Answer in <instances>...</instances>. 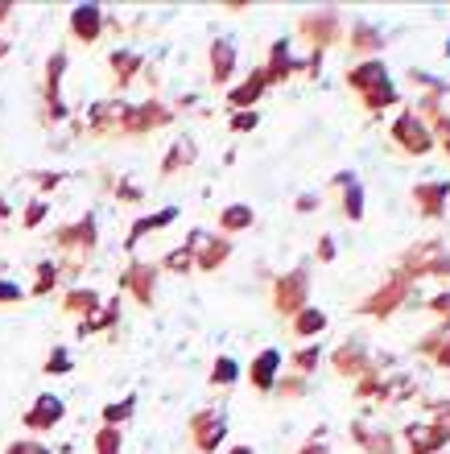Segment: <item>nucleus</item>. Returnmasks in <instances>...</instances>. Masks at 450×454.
<instances>
[{"label": "nucleus", "mask_w": 450, "mask_h": 454, "mask_svg": "<svg viewBox=\"0 0 450 454\" xmlns=\"http://www.w3.org/2000/svg\"><path fill=\"white\" fill-rule=\"evenodd\" d=\"M62 71H67V54H54V59H50V71H46L50 120H62V116H67V108H62V99H59V79H62Z\"/></svg>", "instance_id": "nucleus-9"}, {"label": "nucleus", "mask_w": 450, "mask_h": 454, "mask_svg": "<svg viewBox=\"0 0 450 454\" xmlns=\"http://www.w3.org/2000/svg\"><path fill=\"white\" fill-rule=\"evenodd\" d=\"M12 211H9V203H4V199H0V219H9Z\"/></svg>", "instance_id": "nucleus-39"}, {"label": "nucleus", "mask_w": 450, "mask_h": 454, "mask_svg": "<svg viewBox=\"0 0 450 454\" xmlns=\"http://www.w3.org/2000/svg\"><path fill=\"white\" fill-rule=\"evenodd\" d=\"M392 137H397L401 145H409V153H426L430 145H434L430 141V129L422 124V120H414V116L397 120V124H392Z\"/></svg>", "instance_id": "nucleus-5"}, {"label": "nucleus", "mask_w": 450, "mask_h": 454, "mask_svg": "<svg viewBox=\"0 0 450 454\" xmlns=\"http://www.w3.org/2000/svg\"><path fill=\"white\" fill-rule=\"evenodd\" d=\"M240 376V364L236 359H227V356H219L215 359V368H211V384H219V388H227V384Z\"/></svg>", "instance_id": "nucleus-21"}, {"label": "nucleus", "mask_w": 450, "mask_h": 454, "mask_svg": "<svg viewBox=\"0 0 450 454\" xmlns=\"http://www.w3.org/2000/svg\"><path fill=\"white\" fill-rule=\"evenodd\" d=\"M227 434V421L215 413V409H207V413H199V418L190 421V442H194V454H215L219 450V442H224Z\"/></svg>", "instance_id": "nucleus-1"}, {"label": "nucleus", "mask_w": 450, "mask_h": 454, "mask_svg": "<svg viewBox=\"0 0 450 454\" xmlns=\"http://www.w3.org/2000/svg\"><path fill=\"white\" fill-rule=\"evenodd\" d=\"M12 12V4H0V21H4V17H9Z\"/></svg>", "instance_id": "nucleus-40"}, {"label": "nucleus", "mask_w": 450, "mask_h": 454, "mask_svg": "<svg viewBox=\"0 0 450 454\" xmlns=\"http://www.w3.org/2000/svg\"><path fill=\"white\" fill-rule=\"evenodd\" d=\"M314 359H319L314 347H310V351H297V368H314Z\"/></svg>", "instance_id": "nucleus-35"}, {"label": "nucleus", "mask_w": 450, "mask_h": 454, "mask_svg": "<svg viewBox=\"0 0 450 454\" xmlns=\"http://www.w3.org/2000/svg\"><path fill=\"white\" fill-rule=\"evenodd\" d=\"M322 326H327V318H322L319 310H297V318H294V331H297V335H319Z\"/></svg>", "instance_id": "nucleus-23"}, {"label": "nucleus", "mask_w": 450, "mask_h": 454, "mask_svg": "<svg viewBox=\"0 0 450 454\" xmlns=\"http://www.w3.org/2000/svg\"><path fill=\"white\" fill-rule=\"evenodd\" d=\"M261 91H264V71H257V74L249 79V83L232 91V104H236V108H240V104H252V99L261 96Z\"/></svg>", "instance_id": "nucleus-22"}, {"label": "nucleus", "mask_w": 450, "mask_h": 454, "mask_svg": "<svg viewBox=\"0 0 450 454\" xmlns=\"http://www.w3.org/2000/svg\"><path fill=\"white\" fill-rule=\"evenodd\" d=\"M95 454H120V430L116 426H104L95 434Z\"/></svg>", "instance_id": "nucleus-26"}, {"label": "nucleus", "mask_w": 450, "mask_h": 454, "mask_svg": "<svg viewBox=\"0 0 450 454\" xmlns=\"http://www.w3.org/2000/svg\"><path fill=\"white\" fill-rule=\"evenodd\" d=\"M219 223H224V231H236V227H249L252 223V211L244 203H232L224 211V219H219Z\"/></svg>", "instance_id": "nucleus-24"}, {"label": "nucleus", "mask_w": 450, "mask_h": 454, "mask_svg": "<svg viewBox=\"0 0 450 454\" xmlns=\"http://www.w3.org/2000/svg\"><path fill=\"white\" fill-rule=\"evenodd\" d=\"M59 286V269L54 264H37V281H34V294H50V289Z\"/></svg>", "instance_id": "nucleus-27"}, {"label": "nucleus", "mask_w": 450, "mask_h": 454, "mask_svg": "<svg viewBox=\"0 0 450 454\" xmlns=\"http://www.w3.org/2000/svg\"><path fill=\"white\" fill-rule=\"evenodd\" d=\"M227 252H232L227 239H207V248H194V256H199V269H219L227 261Z\"/></svg>", "instance_id": "nucleus-16"}, {"label": "nucleus", "mask_w": 450, "mask_h": 454, "mask_svg": "<svg viewBox=\"0 0 450 454\" xmlns=\"http://www.w3.org/2000/svg\"><path fill=\"white\" fill-rule=\"evenodd\" d=\"M4 454H50V450L42 442H12Z\"/></svg>", "instance_id": "nucleus-31"}, {"label": "nucleus", "mask_w": 450, "mask_h": 454, "mask_svg": "<svg viewBox=\"0 0 450 454\" xmlns=\"http://www.w3.org/2000/svg\"><path fill=\"white\" fill-rule=\"evenodd\" d=\"M59 244L62 248H79V252H91L95 248V219L91 215H83L79 223H71V227H62L59 231Z\"/></svg>", "instance_id": "nucleus-6"}, {"label": "nucleus", "mask_w": 450, "mask_h": 454, "mask_svg": "<svg viewBox=\"0 0 450 454\" xmlns=\"http://www.w3.org/2000/svg\"><path fill=\"white\" fill-rule=\"evenodd\" d=\"M162 264H166L170 273H186L190 264H194V252H190V248H178V252H170Z\"/></svg>", "instance_id": "nucleus-28"}, {"label": "nucleus", "mask_w": 450, "mask_h": 454, "mask_svg": "<svg viewBox=\"0 0 450 454\" xmlns=\"http://www.w3.org/2000/svg\"><path fill=\"white\" fill-rule=\"evenodd\" d=\"M59 178H62V174H34V182L42 186V191H50V186H59Z\"/></svg>", "instance_id": "nucleus-34"}, {"label": "nucleus", "mask_w": 450, "mask_h": 454, "mask_svg": "<svg viewBox=\"0 0 450 454\" xmlns=\"http://www.w3.org/2000/svg\"><path fill=\"white\" fill-rule=\"evenodd\" d=\"M46 372H71V351H67V347H59V351L50 356Z\"/></svg>", "instance_id": "nucleus-30"}, {"label": "nucleus", "mask_w": 450, "mask_h": 454, "mask_svg": "<svg viewBox=\"0 0 450 454\" xmlns=\"http://www.w3.org/2000/svg\"><path fill=\"white\" fill-rule=\"evenodd\" d=\"M99 29H104V12H99V4H79V9H71V34L83 42V46H91L95 37H99Z\"/></svg>", "instance_id": "nucleus-3"}, {"label": "nucleus", "mask_w": 450, "mask_h": 454, "mask_svg": "<svg viewBox=\"0 0 450 454\" xmlns=\"http://www.w3.org/2000/svg\"><path fill=\"white\" fill-rule=\"evenodd\" d=\"M124 132H149V129H162L170 124V112L162 104H145V108H124Z\"/></svg>", "instance_id": "nucleus-4"}, {"label": "nucleus", "mask_w": 450, "mask_h": 454, "mask_svg": "<svg viewBox=\"0 0 450 454\" xmlns=\"http://www.w3.org/2000/svg\"><path fill=\"white\" fill-rule=\"evenodd\" d=\"M302 289H306V273L297 269V273H289L281 286H277V306H281V310H297V301H302Z\"/></svg>", "instance_id": "nucleus-11"}, {"label": "nucleus", "mask_w": 450, "mask_h": 454, "mask_svg": "<svg viewBox=\"0 0 450 454\" xmlns=\"http://www.w3.org/2000/svg\"><path fill=\"white\" fill-rule=\"evenodd\" d=\"M277 368H281V356H277V351H261V356L252 359V384H257V388H261V393H269L272 384H277Z\"/></svg>", "instance_id": "nucleus-10"}, {"label": "nucleus", "mask_w": 450, "mask_h": 454, "mask_svg": "<svg viewBox=\"0 0 450 454\" xmlns=\"http://www.w3.org/2000/svg\"><path fill=\"white\" fill-rule=\"evenodd\" d=\"M227 454H252V446H232Z\"/></svg>", "instance_id": "nucleus-38"}, {"label": "nucleus", "mask_w": 450, "mask_h": 454, "mask_svg": "<svg viewBox=\"0 0 450 454\" xmlns=\"http://www.w3.org/2000/svg\"><path fill=\"white\" fill-rule=\"evenodd\" d=\"M405 438H409V446H414L409 454H434L450 438V430H438V426H409Z\"/></svg>", "instance_id": "nucleus-8"}, {"label": "nucleus", "mask_w": 450, "mask_h": 454, "mask_svg": "<svg viewBox=\"0 0 450 454\" xmlns=\"http://www.w3.org/2000/svg\"><path fill=\"white\" fill-rule=\"evenodd\" d=\"M442 199H446V186H438V191H434V186H417V203H422V215H438L442 211Z\"/></svg>", "instance_id": "nucleus-19"}, {"label": "nucleus", "mask_w": 450, "mask_h": 454, "mask_svg": "<svg viewBox=\"0 0 450 454\" xmlns=\"http://www.w3.org/2000/svg\"><path fill=\"white\" fill-rule=\"evenodd\" d=\"M17 298H21V289L9 286V281H0V301H17Z\"/></svg>", "instance_id": "nucleus-33"}, {"label": "nucleus", "mask_w": 450, "mask_h": 454, "mask_svg": "<svg viewBox=\"0 0 450 454\" xmlns=\"http://www.w3.org/2000/svg\"><path fill=\"white\" fill-rule=\"evenodd\" d=\"M257 124V116L252 112H240V116H232V132H244V129H252Z\"/></svg>", "instance_id": "nucleus-32"}, {"label": "nucleus", "mask_w": 450, "mask_h": 454, "mask_svg": "<svg viewBox=\"0 0 450 454\" xmlns=\"http://www.w3.org/2000/svg\"><path fill=\"white\" fill-rule=\"evenodd\" d=\"M232 59H236V54H232V42H227V37H219V42L211 46V74H215V83H227V79H232Z\"/></svg>", "instance_id": "nucleus-12"}, {"label": "nucleus", "mask_w": 450, "mask_h": 454, "mask_svg": "<svg viewBox=\"0 0 450 454\" xmlns=\"http://www.w3.org/2000/svg\"><path fill=\"white\" fill-rule=\"evenodd\" d=\"M42 219H46V203H42V199H34V203L25 207V227H37Z\"/></svg>", "instance_id": "nucleus-29"}, {"label": "nucleus", "mask_w": 450, "mask_h": 454, "mask_svg": "<svg viewBox=\"0 0 450 454\" xmlns=\"http://www.w3.org/2000/svg\"><path fill=\"white\" fill-rule=\"evenodd\" d=\"M62 418H67V405H62V401H59L54 393H42V396L34 401V405H29V413H25V430L50 434Z\"/></svg>", "instance_id": "nucleus-2"}, {"label": "nucleus", "mask_w": 450, "mask_h": 454, "mask_svg": "<svg viewBox=\"0 0 450 454\" xmlns=\"http://www.w3.org/2000/svg\"><path fill=\"white\" fill-rule=\"evenodd\" d=\"M174 219H178V207H166V211H157V215H149V219H137V223H132V231H129V248H132V244H137L141 236L157 231V227L174 223Z\"/></svg>", "instance_id": "nucleus-13"}, {"label": "nucleus", "mask_w": 450, "mask_h": 454, "mask_svg": "<svg viewBox=\"0 0 450 454\" xmlns=\"http://www.w3.org/2000/svg\"><path fill=\"white\" fill-rule=\"evenodd\" d=\"M297 454H327V446H319V442H310V446H302Z\"/></svg>", "instance_id": "nucleus-37"}, {"label": "nucleus", "mask_w": 450, "mask_h": 454, "mask_svg": "<svg viewBox=\"0 0 450 454\" xmlns=\"http://www.w3.org/2000/svg\"><path fill=\"white\" fill-rule=\"evenodd\" d=\"M194 157V149H190V141H178V149H170L166 161H162V174H174V169H182Z\"/></svg>", "instance_id": "nucleus-25"}, {"label": "nucleus", "mask_w": 450, "mask_h": 454, "mask_svg": "<svg viewBox=\"0 0 450 454\" xmlns=\"http://www.w3.org/2000/svg\"><path fill=\"white\" fill-rule=\"evenodd\" d=\"M67 310L95 314V310H99V294H95V289H71V294H67Z\"/></svg>", "instance_id": "nucleus-17"}, {"label": "nucleus", "mask_w": 450, "mask_h": 454, "mask_svg": "<svg viewBox=\"0 0 450 454\" xmlns=\"http://www.w3.org/2000/svg\"><path fill=\"white\" fill-rule=\"evenodd\" d=\"M132 409H137V396H124V401H116V405H104V426H124V421L132 418Z\"/></svg>", "instance_id": "nucleus-18"}, {"label": "nucleus", "mask_w": 450, "mask_h": 454, "mask_svg": "<svg viewBox=\"0 0 450 454\" xmlns=\"http://www.w3.org/2000/svg\"><path fill=\"white\" fill-rule=\"evenodd\" d=\"M294 67H297V62L289 59V46H285V42H277V46H272V59H269V71H264V83H281Z\"/></svg>", "instance_id": "nucleus-14"}, {"label": "nucleus", "mask_w": 450, "mask_h": 454, "mask_svg": "<svg viewBox=\"0 0 450 454\" xmlns=\"http://www.w3.org/2000/svg\"><path fill=\"white\" fill-rule=\"evenodd\" d=\"M4 54H9V42H0V59H4Z\"/></svg>", "instance_id": "nucleus-41"}, {"label": "nucleus", "mask_w": 450, "mask_h": 454, "mask_svg": "<svg viewBox=\"0 0 450 454\" xmlns=\"http://www.w3.org/2000/svg\"><path fill=\"white\" fill-rule=\"evenodd\" d=\"M112 71H116L120 87L132 83V74L141 71V54H137V50H116V54H112Z\"/></svg>", "instance_id": "nucleus-15"}, {"label": "nucleus", "mask_w": 450, "mask_h": 454, "mask_svg": "<svg viewBox=\"0 0 450 454\" xmlns=\"http://www.w3.org/2000/svg\"><path fill=\"white\" fill-rule=\"evenodd\" d=\"M405 289H409V281H392V286L384 289V294H380V298H372V301H367L364 310H367V314H384V310H389V306H392V301L401 298Z\"/></svg>", "instance_id": "nucleus-20"}, {"label": "nucleus", "mask_w": 450, "mask_h": 454, "mask_svg": "<svg viewBox=\"0 0 450 454\" xmlns=\"http://www.w3.org/2000/svg\"><path fill=\"white\" fill-rule=\"evenodd\" d=\"M434 310H438V314H446V318H450V294H442V298H434Z\"/></svg>", "instance_id": "nucleus-36"}, {"label": "nucleus", "mask_w": 450, "mask_h": 454, "mask_svg": "<svg viewBox=\"0 0 450 454\" xmlns=\"http://www.w3.org/2000/svg\"><path fill=\"white\" fill-rule=\"evenodd\" d=\"M154 273H157L154 264H132L129 273H124V289H129L137 301H145V306L154 301Z\"/></svg>", "instance_id": "nucleus-7"}]
</instances>
